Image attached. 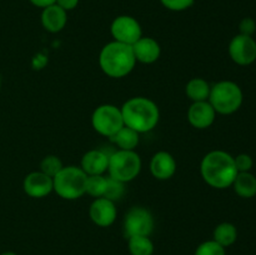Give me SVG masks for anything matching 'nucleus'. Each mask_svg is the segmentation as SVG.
I'll use <instances>...</instances> for the list:
<instances>
[{
  "instance_id": "1",
  "label": "nucleus",
  "mask_w": 256,
  "mask_h": 255,
  "mask_svg": "<svg viewBox=\"0 0 256 255\" xmlns=\"http://www.w3.org/2000/svg\"><path fill=\"white\" fill-rule=\"evenodd\" d=\"M200 172L208 185L215 189H226L232 186L239 172L229 152L212 150L202 158Z\"/></svg>"
},
{
  "instance_id": "2",
  "label": "nucleus",
  "mask_w": 256,
  "mask_h": 255,
  "mask_svg": "<svg viewBox=\"0 0 256 255\" xmlns=\"http://www.w3.org/2000/svg\"><path fill=\"white\" fill-rule=\"evenodd\" d=\"M120 109H122L125 126L132 128L139 134L150 132L159 122V108L152 100L148 98H132L126 102H124Z\"/></svg>"
},
{
  "instance_id": "3",
  "label": "nucleus",
  "mask_w": 256,
  "mask_h": 255,
  "mask_svg": "<svg viewBox=\"0 0 256 255\" xmlns=\"http://www.w3.org/2000/svg\"><path fill=\"white\" fill-rule=\"evenodd\" d=\"M136 59L132 45L112 42L105 45L99 55V65L110 78H124L135 68Z\"/></svg>"
},
{
  "instance_id": "4",
  "label": "nucleus",
  "mask_w": 256,
  "mask_h": 255,
  "mask_svg": "<svg viewBox=\"0 0 256 255\" xmlns=\"http://www.w3.org/2000/svg\"><path fill=\"white\" fill-rule=\"evenodd\" d=\"M86 178L82 168L74 165L64 166L52 178L54 192L65 200L79 199L85 194Z\"/></svg>"
},
{
  "instance_id": "5",
  "label": "nucleus",
  "mask_w": 256,
  "mask_h": 255,
  "mask_svg": "<svg viewBox=\"0 0 256 255\" xmlns=\"http://www.w3.org/2000/svg\"><path fill=\"white\" fill-rule=\"evenodd\" d=\"M208 102L219 114L229 115L238 112L242 104V92L234 82L224 80L212 88Z\"/></svg>"
},
{
  "instance_id": "6",
  "label": "nucleus",
  "mask_w": 256,
  "mask_h": 255,
  "mask_svg": "<svg viewBox=\"0 0 256 255\" xmlns=\"http://www.w3.org/2000/svg\"><path fill=\"white\" fill-rule=\"evenodd\" d=\"M142 170V159L135 150H116L109 155V176L122 182H129L138 178Z\"/></svg>"
},
{
  "instance_id": "7",
  "label": "nucleus",
  "mask_w": 256,
  "mask_h": 255,
  "mask_svg": "<svg viewBox=\"0 0 256 255\" xmlns=\"http://www.w3.org/2000/svg\"><path fill=\"white\" fill-rule=\"evenodd\" d=\"M92 124L100 135L112 138L125 125L122 109L112 104L100 105L92 112Z\"/></svg>"
},
{
  "instance_id": "8",
  "label": "nucleus",
  "mask_w": 256,
  "mask_h": 255,
  "mask_svg": "<svg viewBox=\"0 0 256 255\" xmlns=\"http://www.w3.org/2000/svg\"><path fill=\"white\" fill-rule=\"evenodd\" d=\"M154 230L152 212L142 206H134L126 212L124 219V232L126 238L145 235L149 236Z\"/></svg>"
},
{
  "instance_id": "9",
  "label": "nucleus",
  "mask_w": 256,
  "mask_h": 255,
  "mask_svg": "<svg viewBox=\"0 0 256 255\" xmlns=\"http://www.w3.org/2000/svg\"><path fill=\"white\" fill-rule=\"evenodd\" d=\"M115 42L132 45L142 36V25L135 18L130 15H120L115 18L110 26Z\"/></svg>"
},
{
  "instance_id": "10",
  "label": "nucleus",
  "mask_w": 256,
  "mask_h": 255,
  "mask_svg": "<svg viewBox=\"0 0 256 255\" xmlns=\"http://www.w3.org/2000/svg\"><path fill=\"white\" fill-rule=\"evenodd\" d=\"M229 55L239 65H250L256 60V42L252 36L236 35L229 44Z\"/></svg>"
},
{
  "instance_id": "11",
  "label": "nucleus",
  "mask_w": 256,
  "mask_h": 255,
  "mask_svg": "<svg viewBox=\"0 0 256 255\" xmlns=\"http://www.w3.org/2000/svg\"><path fill=\"white\" fill-rule=\"evenodd\" d=\"M89 215L95 224L99 225V226L106 228L110 226V225L115 222L118 215V210L114 202L102 196L96 198V199L92 202L89 209Z\"/></svg>"
},
{
  "instance_id": "12",
  "label": "nucleus",
  "mask_w": 256,
  "mask_h": 255,
  "mask_svg": "<svg viewBox=\"0 0 256 255\" xmlns=\"http://www.w3.org/2000/svg\"><path fill=\"white\" fill-rule=\"evenodd\" d=\"M25 194L32 198H44L54 190L52 178L42 172H32L25 176L22 182Z\"/></svg>"
},
{
  "instance_id": "13",
  "label": "nucleus",
  "mask_w": 256,
  "mask_h": 255,
  "mask_svg": "<svg viewBox=\"0 0 256 255\" xmlns=\"http://www.w3.org/2000/svg\"><path fill=\"white\" fill-rule=\"evenodd\" d=\"M216 112L208 100L195 102L188 110V120L196 129H206L214 122Z\"/></svg>"
},
{
  "instance_id": "14",
  "label": "nucleus",
  "mask_w": 256,
  "mask_h": 255,
  "mask_svg": "<svg viewBox=\"0 0 256 255\" xmlns=\"http://www.w3.org/2000/svg\"><path fill=\"white\" fill-rule=\"evenodd\" d=\"M150 172L158 180H168L176 172V162L168 152H158L150 162Z\"/></svg>"
},
{
  "instance_id": "15",
  "label": "nucleus",
  "mask_w": 256,
  "mask_h": 255,
  "mask_svg": "<svg viewBox=\"0 0 256 255\" xmlns=\"http://www.w3.org/2000/svg\"><path fill=\"white\" fill-rule=\"evenodd\" d=\"M132 46L136 62H142V64H152L159 59L162 54V48L159 42L152 38L142 36Z\"/></svg>"
},
{
  "instance_id": "16",
  "label": "nucleus",
  "mask_w": 256,
  "mask_h": 255,
  "mask_svg": "<svg viewBox=\"0 0 256 255\" xmlns=\"http://www.w3.org/2000/svg\"><path fill=\"white\" fill-rule=\"evenodd\" d=\"M109 155L100 149H92L85 152L82 159V169L86 175H102L108 172Z\"/></svg>"
},
{
  "instance_id": "17",
  "label": "nucleus",
  "mask_w": 256,
  "mask_h": 255,
  "mask_svg": "<svg viewBox=\"0 0 256 255\" xmlns=\"http://www.w3.org/2000/svg\"><path fill=\"white\" fill-rule=\"evenodd\" d=\"M68 22V12L56 4L44 8L42 12V24L50 32H59Z\"/></svg>"
},
{
  "instance_id": "18",
  "label": "nucleus",
  "mask_w": 256,
  "mask_h": 255,
  "mask_svg": "<svg viewBox=\"0 0 256 255\" xmlns=\"http://www.w3.org/2000/svg\"><path fill=\"white\" fill-rule=\"evenodd\" d=\"M235 192L242 198H254L256 195V178L250 172H238L232 182Z\"/></svg>"
},
{
  "instance_id": "19",
  "label": "nucleus",
  "mask_w": 256,
  "mask_h": 255,
  "mask_svg": "<svg viewBox=\"0 0 256 255\" xmlns=\"http://www.w3.org/2000/svg\"><path fill=\"white\" fill-rule=\"evenodd\" d=\"M112 142L122 150H135L139 144V132L129 126H122L119 132L110 138Z\"/></svg>"
},
{
  "instance_id": "20",
  "label": "nucleus",
  "mask_w": 256,
  "mask_h": 255,
  "mask_svg": "<svg viewBox=\"0 0 256 255\" xmlns=\"http://www.w3.org/2000/svg\"><path fill=\"white\" fill-rule=\"evenodd\" d=\"M210 86L209 82H206L202 78H194V79L190 80L186 84V95L192 100V102H205V100L209 99Z\"/></svg>"
},
{
  "instance_id": "21",
  "label": "nucleus",
  "mask_w": 256,
  "mask_h": 255,
  "mask_svg": "<svg viewBox=\"0 0 256 255\" xmlns=\"http://www.w3.org/2000/svg\"><path fill=\"white\" fill-rule=\"evenodd\" d=\"M238 230L232 222H222L214 230V240L222 246L226 248L236 242Z\"/></svg>"
},
{
  "instance_id": "22",
  "label": "nucleus",
  "mask_w": 256,
  "mask_h": 255,
  "mask_svg": "<svg viewBox=\"0 0 256 255\" xmlns=\"http://www.w3.org/2000/svg\"><path fill=\"white\" fill-rule=\"evenodd\" d=\"M129 250L132 255H152L154 252V245L149 236L136 235L129 238Z\"/></svg>"
},
{
  "instance_id": "23",
  "label": "nucleus",
  "mask_w": 256,
  "mask_h": 255,
  "mask_svg": "<svg viewBox=\"0 0 256 255\" xmlns=\"http://www.w3.org/2000/svg\"><path fill=\"white\" fill-rule=\"evenodd\" d=\"M106 185L108 178L104 175H88L86 184H85V194H89L94 198L104 196Z\"/></svg>"
},
{
  "instance_id": "24",
  "label": "nucleus",
  "mask_w": 256,
  "mask_h": 255,
  "mask_svg": "<svg viewBox=\"0 0 256 255\" xmlns=\"http://www.w3.org/2000/svg\"><path fill=\"white\" fill-rule=\"evenodd\" d=\"M62 168H64L62 162L55 155H48L40 162V172L49 175L50 178H54Z\"/></svg>"
},
{
  "instance_id": "25",
  "label": "nucleus",
  "mask_w": 256,
  "mask_h": 255,
  "mask_svg": "<svg viewBox=\"0 0 256 255\" xmlns=\"http://www.w3.org/2000/svg\"><path fill=\"white\" fill-rule=\"evenodd\" d=\"M125 192V182L115 180L112 178L108 176V185L106 190H105L104 198L112 200V202H116V200L122 199V195Z\"/></svg>"
},
{
  "instance_id": "26",
  "label": "nucleus",
  "mask_w": 256,
  "mask_h": 255,
  "mask_svg": "<svg viewBox=\"0 0 256 255\" xmlns=\"http://www.w3.org/2000/svg\"><path fill=\"white\" fill-rule=\"evenodd\" d=\"M195 255H225V248L215 240H209L198 246Z\"/></svg>"
},
{
  "instance_id": "27",
  "label": "nucleus",
  "mask_w": 256,
  "mask_h": 255,
  "mask_svg": "<svg viewBox=\"0 0 256 255\" xmlns=\"http://www.w3.org/2000/svg\"><path fill=\"white\" fill-rule=\"evenodd\" d=\"M160 2L172 12H182L189 9L194 4V0H160Z\"/></svg>"
},
{
  "instance_id": "28",
  "label": "nucleus",
  "mask_w": 256,
  "mask_h": 255,
  "mask_svg": "<svg viewBox=\"0 0 256 255\" xmlns=\"http://www.w3.org/2000/svg\"><path fill=\"white\" fill-rule=\"evenodd\" d=\"M235 166H236L238 172H250V169L252 168V158L249 154H239L238 156L234 158Z\"/></svg>"
},
{
  "instance_id": "29",
  "label": "nucleus",
  "mask_w": 256,
  "mask_h": 255,
  "mask_svg": "<svg viewBox=\"0 0 256 255\" xmlns=\"http://www.w3.org/2000/svg\"><path fill=\"white\" fill-rule=\"evenodd\" d=\"M239 30H240V34L242 35L252 36V34H254L255 30H256L255 20L252 19V18H245V19H242V22H240Z\"/></svg>"
},
{
  "instance_id": "30",
  "label": "nucleus",
  "mask_w": 256,
  "mask_h": 255,
  "mask_svg": "<svg viewBox=\"0 0 256 255\" xmlns=\"http://www.w3.org/2000/svg\"><path fill=\"white\" fill-rule=\"evenodd\" d=\"M55 4L59 5L62 9H64L65 12H70V10H74L75 8L79 4V0H56Z\"/></svg>"
},
{
  "instance_id": "31",
  "label": "nucleus",
  "mask_w": 256,
  "mask_h": 255,
  "mask_svg": "<svg viewBox=\"0 0 256 255\" xmlns=\"http://www.w3.org/2000/svg\"><path fill=\"white\" fill-rule=\"evenodd\" d=\"M29 2H32L34 6L42 8V9H44V8L49 6V5L55 4V2H56V0H29Z\"/></svg>"
},
{
  "instance_id": "32",
  "label": "nucleus",
  "mask_w": 256,
  "mask_h": 255,
  "mask_svg": "<svg viewBox=\"0 0 256 255\" xmlns=\"http://www.w3.org/2000/svg\"><path fill=\"white\" fill-rule=\"evenodd\" d=\"M0 255H16V254H15V252H2V254H0Z\"/></svg>"
}]
</instances>
